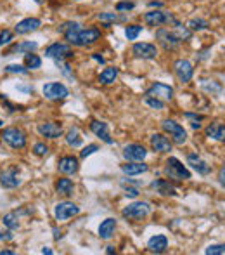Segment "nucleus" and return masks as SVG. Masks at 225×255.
I'll list each match as a JSON object with an SVG mask.
<instances>
[{
	"label": "nucleus",
	"instance_id": "obj_1",
	"mask_svg": "<svg viewBox=\"0 0 225 255\" xmlns=\"http://www.w3.org/2000/svg\"><path fill=\"white\" fill-rule=\"evenodd\" d=\"M59 31L64 35L68 44L78 45V47L92 45L101 38L99 28H81V24L76 23V21H68V23L61 24Z\"/></svg>",
	"mask_w": 225,
	"mask_h": 255
},
{
	"label": "nucleus",
	"instance_id": "obj_2",
	"mask_svg": "<svg viewBox=\"0 0 225 255\" xmlns=\"http://www.w3.org/2000/svg\"><path fill=\"white\" fill-rule=\"evenodd\" d=\"M165 174L168 179H173V181H189L191 179V172L185 168V165L182 163L180 160L170 156L166 160V167H165Z\"/></svg>",
	"mask_w": 225,
	"mask_h": 255
},
{
	"label": "nucleus",
	"instance_id": "obj_3",
	"mask_svg": "<svg viewBox=\"0 0 225 255\" xmlns=\"http://www.w3.org/2000/svg\"><path fill=\"white\" fill-rule=\"evenodd\" d=\"M0 137H2V141L7 142L12 149H23L24 146H26V134H24L21 128H16V127L3 128Z\"/></svg>",
	"mask_w": 225,
	"mask_h": 255
},
{
	"label": "nucleus",
	"instance_id": "obj_4",
	"mask_svg": "<svg viewBox=\"0 0 225 255\" xmlns=\"http://www.w3.org/2000/svg\"><path fill=\"white\" fill-rule=\"evenodd\" d=\"M151 214V205L148 202H135L130 203L121 210V215L128 221H141V219L148 217Z\"/></svg>",
	"mask_w": 225,
	"mask_h": 255
},
{
	"label": "nucleus",
	"instance_id": "obj_5",
	"mask_svg": "<svg viewBox=\"0 0 225 255\" xmlns=\"http://www.w3.org/2000/svg\"><path fill=\"white\" fill-rule=\"evenodd\" d=\"M156 40L161 45L165 51H177L180 47L182 40L175 35L173 30H168V28H159L156 30Z\"/></svg>",
	"mask_w": 225,
	"mask_h": 255
},
{
	"label": "nucleus",
	"instance_id": "obj_6",
	"mask_svg": "<svg viewBox=\"0 0 225 255\" xmlns=\"http://www.w3.org/2000/svg\"><path fill=\"white\" fill-rule=\"evenodd\" d=\"M144 21L148 26H161V24H175L177 19H175L173 14L165 12V10H149V12L144 14Z\"/></svg>",
	"mask_w": 225,
	"mask_h": 255
},
{
	"label": "nucleus",
	"instance_id": "obj_7",
	"mask_svg": "<svg viewBox=\"0 0 225 255\" xmlns=\"http://www.w3.org/2000/svg\"><path fill=\"white\" fill-rule=\"evenodd\" d=\"M161 127L166 134H170L171 141H173L175 144H184V142L187 141V132H185V128L182 127L180 124H177L175 120H163Z\"/></svg>",
	"mask_w": 225,
	"mask_h": 255
},
{
	"label": "nucleus",
	"instance_id": "obj_8",
	"mask_svg": "<svg viewBox=\"0 0 225 255\" xmlns=\"http://www.w3.org/2000/svg\"><path fill=\"white\" fill-rule=\"evenodd\" d=\"M42 92H44L45 98L51 99V101H63V99H66L68 96H70L68 87L64 84H61V82H51V84H45L44 89H42Z\"/></svg>",
	"mask_w": 225,
	"mask_h": 255
},
{
	"label": "nucleus",
	"instance_id": "obj_9",
	"mask_svg": "<svg viewBox=\"0 0 225 255\" xmlns=\"http://www.w3.org/2000/svg\"><path fill=\"white\" fill-rule=\"evenodd\" d=\"M45 56L51 57L54 61H64L73 57V51L68 44H63V42H54L51 44L47 49H45Z\"/></svg>",
	"mask_w": 225,
	"mask_h": 255
},
{
	"label": "nucleus",
	"instance_id": "obj_10",
	"mask_svg": "<svg viewBox=\"0 0 225 255\" xmlns=\"http://www.w3.org/2000/svg\"><path fill=\"white\" fill-rule=\"evenodd\" d=\"M173 73L175 77L178 78V82L182 84H189L194 75V68H192V63L187 59H177L173 63Z\"/></svg>",
	"mask_w": 225,
	"mask_h": 255
},
{
	"label": "nucleus",
	"instance_id": "obj_11",
	"mask_svg": "<svg viewBox=\"0 0 225 255\" xmlns=\"http://www.w3.org/2000/svg\"><path fill=\"white\" fill-rule=\"evenodd\" d=\"M80 214V207L75 205L73 202H61L54 208V217L56 221H68V219L75 217Z\"/></svg>",
	"mask_w": 225,
	"mask_h": 255
},
{
	"label": "nucleus",
	"instance_id": "obj_12",
	"mask_svg": "<svg viewBox=\"0 0 225 255\" xmlns=\"http://www.w3.org/2000/svg\"><path fill=\"white\" fill-rule=\"evenodd\" d=\"M146 96H152V98H158L161 101H170L173 98V87L163 84V82H156L146 91Z\"/></svg>",
	"mask_w": 225,
	"mask_h": 255
},
{
	"label": "nucleus",
	"instance_id": "obj_13",
	"mask_svg": "<svg viewBox=\"0 0 225 255\" xmlns=\"http://www.w3.org/2000/svg\"><path fill=\"white\" fill-rule=\"evenodd\" d=\"M132 52H134V56L139 57V59H154V57L158 56L156 45L148 44V42H137V44H134Z\"/></svg>",
	"mask_w": 225,
	"mask_h": 255
},
{
	"label": "nucleus",
	"instance_id": "obj_14",
	"mask_svg": "<svg viewBox=\"0 0 225 255\" xmlns=\"http://www.w3.org/2000/svg\"><path fill=\"white\" fill-rule=\"evenodd\" d=\"M0 184L2 188L5 189H14L21 184V179H19V172H17L16 167H10L7 170L0 172Z\"/></svg>",
	"mask_w": 225,
	"mask_h": 255
},
{
	"label": "nucleus",
	"instance_id": "obj_15",
	"mask_svg": "<svg viewBox=\"0 0 225 255\" xmlns=\"http://www.w3.org/2000/svg\"><path fill=\"white\" fill-rule=\"evenodd\" d=\"M37 130L42 137L47 139H57L63 135V127L59 124H56V122H44V124L38 125Z\"/></svg>",
	"mask_w": 225,
	"mask_h": 255
},
{
	"label": "nucleus",
	"instance_id": "obj_16",
	"mask_svg": "<svg viewBox=\"0 0 225 255\" xmlns=\"http://www.w3.org/2000/svg\"><path fill=\"white\" fill-rule=\"evenodd\" d=\"M148 151L142 144H128L123 148V158L127 161H144Z\"/></svg>",
	"mask_w": 225,
	"mask_h": 255
},
{
	"label": "nucleus",
	"instance_id": "obj_17",
	"mask_svg": "<svg viewBox=\"0 0 225 255\" xmlns=\"http://www.w3.org/2000/svg\"><path fill=\"white\" fill-rule=\"evenodd\" d=\"M42 26V21L38 17H26V19L19 21V23L14 26V33L17 35H26L31 31H37Z\"/></svg>",
	"mask_w": 225,
	"mask_h": 255
},
{
	"label": "nucleus",
	"instance_id": "obj_18",
	"mask_svg": "<svg viewBox=\"0 0 225 255\" xmlns=\"http://www.w3.org/2000/svg\"><path fill=\"white\" fill-rule=\"evenodd\" d=\"M78 158L75 156H63L59 161H57V170L63 175H73L78 172Z\"/></svg>",
	"mask_w": 225,
	"mask_h": 255
},
{
	"label": "nucleus",
	"instance_id": "obj_19",
	"mask_svg": "<svg viewBox=\"0 0 225 255\" xmlns=\"http://www.w3.org/2000/svg\"><path fill=\"white\" fill-rule=\"evenodd\" d=\"M187 163L191 165V167L194 168V170L198 172L199 175H208L210 170H212V167H210V165L206 163V161L203 160V158L199 156L198 153L187 154Z\"/></svg>",
	"mask_w": 225,
	"mask_h": 255
},
{
	"label": "nucleus",
	"instance_id": "obj_20",
	"mask_svg": "<svg viewBox=\"0 0 225 255\" xmlns=\"http://www.w3.org/2000/svg\"><path fill=\"white\" fill-rule=\"evenodd\" d=\"M151 148L156 153H170L171 151V142L168 137L163 134H152L151 135Z\"/></svg>",
	"mask_w": 225,
	"mask_h": 255
},
{
	"label": "nucleus",
	"instance_id": "obj_21",
	"mask_svg": "<svg viewBox=\"0 0 225 255\" xmlns=\"http://www.w3.org/2000/svg\"><path fill=\"white\" fill-rule=\"evenodd\" d=\"M90 130L94 132V134L97 135L101 141H104L106 144H113V139H111L109 130H108V124H104V122H99V120H94L90 124Z\"/></svg>",
	"mask_w": 225,
	"mask_h": 255
},
{
	"label": "nucleus",
	"instance_id": "obj_22",
	"mask_svg": "<svg viewBox=\"0 0 225 255\" xmlns=\"http://www.w3.org/2000/svg\"><path fill=\"white\" fill-rule=\"evenodd\" d=\"M148 249L152 254H163L168 249V238L165 235H156L152 238H149L148 242Z\"/></svg>",
	"mask_w": 225,
	"mask_h": 255
},
{
	"label": "nucleus",
	"instance_id": "obj_23",
	"mask_svg": "<svg viewBox=\"0 0 225 255\" xmlns=\"http://www.w3.org/2000/svg\"><path fill=\"white\" fill-rule=\"evenodd\" d=\"M151 188L156 189V193H159L163 196H177L175 186L170 184V181H166V179H156V181H152Z\"/></svg>",
	"mask_w": 225,
	"mask_h": 255
},
{
	"label": "nucleus",
	"instance_id": "obj_24",
	"mask_svg": "<svg viewBox=\"0 0 225 255\" xmlns=\"http://www.w3.org/2000/svg\"><path fill=\"white\" fill-rule=\"evenodd\" d=\"M205 134H206V137H210V139L225 142V125L219 124V122H213V124H210L208 127L205 128Z\"/></svg>",
	"mask_w": 225,
	"mask_h": 255
},
{
	"label": "nucleus",
	"instance_id": "obj_25",
	"mask_svg": "<svg viewBox=\"0 0 225 255\" xmlns=\"http://www.w3.org/2000/svg\"><path fill=\"white\" fill-rule=\"evenodd\" d=\"M148 165L142 163V161H127V163L121 165V172L125 175H139L148 172Z\"/></svg>",
	"mask_w": 225,
	"mask_h": 255
},
{
	"label": "nucleus",
	"instance_id": "obj_26",
	"mask_svg": "<svg viewBox=\"0 0 225 255\" xmlns=\"http://www.w3.org/2000/svg\"><path fill=\"white\" fill-rule=\"evenodd\" d=\"M114 229H116V221L114 219H106L99 226V236L102 240H109L114 235Z\"/></svg>",
	"mask_w": 225,
	"mask_h": 255
},
{
	"label": "nucleus",
	"instance_id": "obj_27",
	"mask_svg": "<svg viewBox=\"0 0 225 255\" xmlns=\"http://www.w3.org/2000/svg\"><path fill=\"white\" fill-rule=\"evenodd\" d=\"M73 189H75V186H73V181H71V179L61 177L59 181L56 182V191L63 196H71L73 195Z\"/></svg>",
	"mask_w": 225,
	"mask_h": 255
},
{
	"label": "nucleus",
	"instance_id": "obj_28",
	"mask_svg": "<svg viewBox=\"0 0 225 255\" xmlns=\"http://www.w3.org/2000/svg\"><path fill=\"white\" fill-rule=\"evenodd\" d=\"M171 30L175 31V35H177L178 38H180L182 42H187V40H191V37H192V30L189 26H184L182 23H175L173 24V28Z\"/></svg>",
	"mask_w": 225,
	"mask_h": 255
},
{
	"label": "nucleus",
	"instance_id": "obj_29",
	"mask_svg": "<svg viewBox=\"0 0 225 255\" xmlns=\"http://www.w3.org/2000/svg\"><path fill=\"white\" fill-rule=\"evenodd\" d=\"M116 77H118V68L108 66L101 75H99V82H101V84H104V85H109V84H113V82L116 80Z\"/></svg>",
	"mask_w": 225,
	"mask_h": 255
},
{
	"label": "nucleus",
	"instance_id": "obj_30",
	"mask_svg": "<svg viewBox=\"0 0 225 255\" xmlns=\"http://www.w3.org/2000/svg\"><path fill=\"white\" fill-rule=\"evenodd\" d=\"M66 142L70 146H73V148H78V146H81V142H83V139H81L80 135V130H78L76 127L70 128V132L66 134Z\"/></svg>",
	"mask_w": 225,
	"mask_h": 255
},
{
	"label": "nucleus",
	"instance_id": "obj_31",
	"mask_svg": "<svg viewBox=\"0 0 225 255\" xmlns=\"http://www.w3.org/2000/svg\"><path fill=\"white\" fill-rule=\"evenodd\" d=\"M24 66H26L28 70H38V68L42 66V59L37 54L28 52V54H24Z\"/></svg>",
	"mask_w": 225,
	"mask_h": 255
},
{
	"label": "nucleus",
	"instance_id": "obj_32",
	"mask_svg": "<svg viewBox=\"0 0 225 255\" xmlns=\"http://www.w3.org/2000/svg\"><path fill=\"white\" fill-rule=\"evenodd\" d=\"M37 47H38V45L35 44V42H23V44H17L16 47H12V51H9V52L5 54V56H9V54H12V52L28 54V52H33Z\"/></svg>",
	"mask_w": 225,
	"mask_h": 255
},
{
	"label": "nucleus",
	"instance_id": "obj_33",
	"mask_svg": "<svg viewBox=\"0 0 225 255\" xmlns=\"http://www.w3.org/2000/svg\"><path fill=\"white\" fill-rule=\"evenodd\" d=\"M97 19L101 21L104 26H111L113 23H116V21H120L121 17H118L116 12H101L97 16Z\"/></svg>",
	"mask_w": 225,
	"mask_h": 255
},
{
	"label": "nucleus",
	"instance_id": "obj_34",
	"mask_svg": "<svg viewBox=\"0 0 225 255\" xmlns=\"http://www.w3.org/2000/svg\"><path fill=\"white\" fill-rule=\"evenodd\" d=\"M142 33V26H139V24H128L127 28H125V37L128 38V40H137V37Z\"/></svg>",
	"mask_w": 225,
	"mask_h": 255
},
{
	"label": "nucleus",
	"instance_id": "obj_35",
	"mask_svg": "<svg viewBox=\"0 0 225 255\" xmlns=\"http://www.w3.org/2000/svg\"><path fill=\"white\" fill-rule=\"evenodd\" d=\"M3 226H5L7 229H16L17 226H19V222H17V214H14V212H10V214L3 215Z\"/></svg>",
	"mask_w": 225,
	"mask_h": 255
},
{
	"label": "nucleus",
	"instance_id": "obj_36",
	"mask_svg": "<svg viewBox=\"0 0 225 255\" xmlns=\"http://www.w3.org/2000/svg\"><path fill=\"white\" fill-rule=\"evenodd\" d=\"M187 26L191 28L192 31H201V30H208L210 23H208V21H205V19H191L187 23Z\"/></svg>",
	"mask_w": 225,
	"mask_h": 255
},
{
	"label": "nucleus",
	"instance_id": "obj_37",
	"mask_svg": "<svg viewBox=\"0 0 225 255\" xmlns=\"http://www.w3.org/2000/svg\"><path fill=\"white\" fill-rule=\"evenodd\" d=\"M144 103L148 104L149 108H152V110H163V108H165V103H163L161 99L152 98V96H146Z\"/></svg>",
	"mask_w": 225,
	"mask_h": 255
},
{
	"label": "nucleus",
	"instance_id": "obj_38",
	"mask_svg": "<svg viewBox=\"0 0 225 255\" xmlns=\"http://www.w3.org/2000/svg\"><path fill=\"white\" fill-rule=\"evenodd\" d=\"M206 255H220L225 254V243H220V245H210L208 249L205 250Z\"/></svg>",
	"mask_w": 225,
	"mask_h": 255
},
{
	"label": "nucleus",
	"instance_id": "obj_39",
	"mask_svg": "<svg viewBox=\"0 0 225 255\" xmlns=\"http://www.w3.org/2000/svg\"><path fill=\"white\" fill-rule=\"evenodd\" d=\"M7 73H19V75H26L28 73V68L26 66H21V64H9L5 66Z\"/></svg>",
	"mask_w": 225,
	"mask_h": 255
},
{
	"label": "nucleus",
	"instance_id": "obj_40",
	"mask_svg": "<svg viewBox=\"0 0 225 255\" xmlns=\"http://www.w3.org/2000/svg\"><path fill=\"white\" fill-rule=\"evenodd\" d=\"M135 9V3L134 2H128V0H121V2L116 3V10L118 12H123V10H132Z\"/></svg>",
	"mask_w": 225,
	"mask_h": 255
},
{
	"label": "nucleus",
	"instance_id": "obj_41",
	"mask_svg": "<svg viewBox=\"0 0 225 255\" xmlns=\"http://www.w3.org/2000/svg\"><path fill=\"white\" fill-rule=\"evenodd\" d=\"M12 37H14L12 31L3 30L2 33H0V45H9L10 42H12Z\"/></svg>",
	"mask_w": 225,
	"mask_h": 255
},
{
	"label": "nucleus",
	"instance_id": "obj_42",
	"mask_svg": "<svg viewBox=\"0 0 225 255\" xmlns=\"http://www.w3.org/2000/svg\"><path fill=\"white\" fill-rule=\"evenodd\" d=\"M33 153L37 154V156H45V154L49 153V146H45L44 142H37V144L33 146Z\"/></svg>",
	"mask_w": 225,
	"mask_h": 255
},
{
	"label": "nucleus",
	"instance_id": "obj_43",
	"mask_svg": "<svg viewBox=\"0 0 225 255\" xmlns=\"http://www.w3.org/2000/svg\"><path fill=\"white\" fill-rule=\"evenodd\" d=\"M95 151H99V146L97 144H88L87 148H83V151L80 153V156L87 158V156H90V154H94Z\"/></svg>",
	"mask_w": 225,
	"mask_h": 255
},
{
	"label": "nucleus",
	"instance_id": "obj_44",
	"mask_svg": "<svg viewBox=\"0 0 225 255\" xmlns=\"http://www.w3.org/2000/svg\"><path fill=\"white\" fill-rule=\"evenodd\" d=\"M14 236H12V233H10V229L9 231H0V240H3V242H10Z\"/></svg>",
	"mask_w": 225,
	"mask_h": 255
},
{
	"label": "nucleus",
	"instance_id": "obj_45",
	"mask_svg": "<svg viewBox=\"0 0 225 255\" xmlns=\"http://www.w3.org/2000/svg\"><path fill=\"white\" fill-rule=\"evenodd\" d=\"M125 195L130 196V198H137L139 196V191L135 188H125Z\"/></svg>",
	"mask_w": 225,
	"mask_h": 255
},
{
	"label": "nucleus",
	"instance_id": "obj_46",
	"mask_svg": "<svg viewBox=\"0 0 225 255\" xmlns=\"http://www.w3.org/2000/svg\"><path fill=\"white\" fill-rule=\"evenodd\" d=\"M184 117H185V118H189V120H196V122L205 120V117H203V115H194V113H185Z\"/></svg>",
	"mask_w": 225,
	"mask_h": 255
},
{
	"label": "nucleus",
	"instance_id": "obj_47",
	"mask_svg": "<svg viewBox=\"0 0 225 255\" xmlns=\"http://www.w3.org/2000/svg\"><path fill=\"white\" fill-rule=\"evenodd\" d=\"M219 182L225 188V161H224L222 168H220V172H219Z\"/></svg>",
	"mask_w": 225,
	"mask_h": 255
},
{
	"label": "nucleus",
	"instance_id": "obj_48",
	"mask_svg": "<svg viewBox=\"0 0 225 255\" xmlns=\"http://www.w3.org/2000/svg\"><path fill=\"white\" fill-rule=\"evenodd\" d=\"M149 7H163V2H149Z\"/></svg>",
	"mask_w": 225,
	"mask_h": 255
},
{
	"label": "nucleus",
	"instance_id": "obj_49",
	"mask_svg": "<svg viewBox=\"0 0 225 255\" xmlns=\"http://www.w3.org/2000/svg\"><path fill=\"white\" fill-rule=\"evenodd\" d=\"M92 57H94L95 61H99V63H104V57L99 56V54H94V56H92Z\"/></svg>",
	"mask_w": 225,
	"mask_h": 255
},
{
	"label": "nucleus",
	"instance_id": "obj_50",
	"mask_svg": "<svg viewBox=\"0 0 225 255\" xmlns=\"http://www.w3.org/2000/svg\"><path fill=\"white\" fill-rule=\"evenodd\" d=\"M191 127H192V128H201V124H198L196 120H192V122H191Z\"/></svg>",
	"mask_w": 225,
	"mask_h": 255
},
{
	"label": "nucleus",
	"instance_id": "obj_51",
	"mask_svg": "<svg viewBox=\"0 0 225 255\" xmlns=\"http://www.w3.org/2000/svg\"><path fill=\"white\" fill-rule=\"evenodd\" d=\"M0 255H14V252H12V250H2Z\"/></svg>",
	"mask_w": 225,
	"mask_h": 255
},
{
	"label": "nucleus",
	"instance_id": "obj_52",
	"mask_svg": "<svg viewBox=\"0 0 225 255\" xmlns=\"http://www.w3.org/2000/svg\"><path fill=\"white\" fill-rule=\"evenodd\" d=\"M61 236H63V235H61V231H57V229H54V238H56V240H59Z\"/></svg>",
	"mask_w": 225,
	"mask_h": 255
},
{
	"label": "nucleus",
	"instance_id": "obj_53",
	"mask_svg": "<svg viewBox=\"0 0 225 255\" xmlns=\"http://www.w3.org/2000/svg\"><path fill=\"white\" fill-rule=\"evenodd\" d=\"M42 254H47V255H52V250H51V249H42Z\"/></svg>",
	"mask_w": 225,
	"mask_h": 255
},
{
	"label": "nucleus",
	"instance_id": "obj_54",
	"mask_svg": "<svg viewBox=\"0 0 225 255\" xmlns=\"http://www.w3.org/2000/svg\"><path fill=\"white\" fill-rule=\"evenodd\" d=\"M108 254H114V247H108V250H106Z\"/></svg>",
	"mask_w": 225,
	"mask_h": 255
},
{
	"label": "nucleus",
	"instance_id": "obj_55",
	"mask_svg": "<svg viewBox=\"0 0 225 255\" xmlns=\"http://www.w3.org/2000/svg\"><path fill=\"white\" fill-rule=\"evenodd\" d=\"M35 2H37V3H44L45 0H35Z\"/></svg>",
	"mask_w": 225,
	"mask_h": 255
},
{
	"label": "nucleus",
	"instance_id": "obj_56",
	"mask_svg": "<svg viewBox=\"0 0 225 255\" xmlns=\"http://www.w3.org/2000/svg\"><path fill=\"white\" fill-rule=\"evenodd\" d=\"M0 127H2V120H0Z\"/></svg>",
	"mask_w": 225,
	"mask_h": 255
}]
</instances>
